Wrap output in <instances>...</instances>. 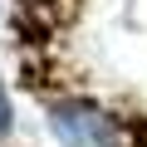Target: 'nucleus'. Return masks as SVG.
<instances>
[{
	"label": "nucleus",
	"mask_w": 147,
	"mask_h": 147,
	"mask_svg": "<svg viewBox=\"0 0 147 147\" xmlns=\"http://www.w3.org/2000/svg\"><path fill=\"white\" fill-rule=\"evenodd\" d=\"M49 127H54V137L64 147H118V123L98 103H84V98L54 103L49 108Z\"/></svg>",
	"instance_id": "obj_1"
},
{
	"label": "nucleus",
	"mask_w": 147,
	"mask_h": 147,
	"mask_svg": "<svg viewBox=\"0 0 147 147\" xmlns=\"http://www.w3.org/2000/svg\"><path fill=\"white\" fill-rule=\"evenodd\" d=\"M15 127V108H10V93H5V84H0V137H5Z\"/></svg>",
	"instance_id": "obj_2"
}]
</instances>
